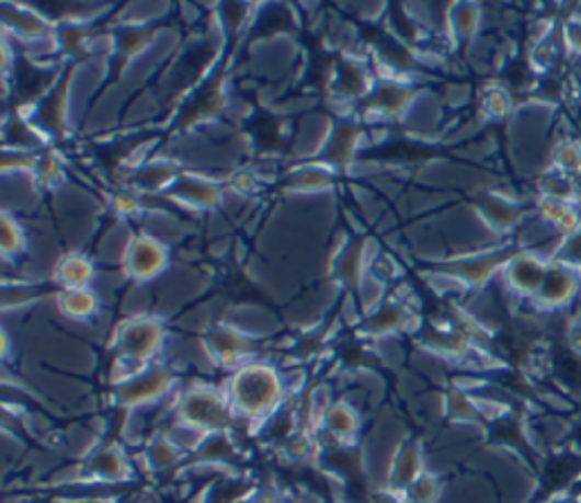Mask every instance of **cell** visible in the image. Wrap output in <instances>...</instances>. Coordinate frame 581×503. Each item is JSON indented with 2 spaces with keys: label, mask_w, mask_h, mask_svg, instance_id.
<instances>
[{
  "label": "cell",
  "mask_w": 581,
  "mask_h": 503,
  "mask_svg": "<svg viewBox=\"0 0 581 503\" xmlns=\"http://www.w3.org/2000/svg\"><path fill=\"white\" fill-rule=\"evenodd\" d=\"M225 392H228L237 420L262 424L282 409L288 390L273 363L254 358L237 367L225 384Z\"/></svg>",
  "instance_id": "cell-1"
},
{
  "label": "cell",
  "mask_w": 581,
  "mask_h": 503,
  "mask_svg": "<svg viewBox=\"0 0 581 503\" xmlns=\"http://www.w3.org/2000/svg\"><path fill=\"white\" fill-rule=\"evenodd\" d=\"M175 418L178 422L205 433L207 438L223 435L237 422L228 392H225V388L214 386H193L184 390L178 397Z\"/></svg>",
  "instance_id": "cell-2"
},
{
  "label": "cell",
  "mask_w": 581,
  "mask_h": 503,
  "mask_svg": "<svg viewBox=\"0 0 581 503\" xmlns=\"http://www.w3.org/2000/svg\"><path fill=\"white\" fill-rule=\"evenodd\" d=\"M167 327L155 316L125 318L114 331V345L118 358L137 367L152 365L155 356L164 352Z\"/></svg>",
  "instance_id": "cell-3"
},
{
  "label": "cell",
  "mask_w": 581,
  "mask_h": 503,
  "mask_svg": "<svg viewBox=\"0 0 581 503\" xmlns=\"http://www.w3.org/2000/svg\"><path fill=\"white\" fill-rule=\"evenodd\" d=\"M173 388H175V375L169 370L167 365L152 363L139 375L118 384L114 390V397H116L118 407L135 411L141 407L157 404V401L169 397Z\"/></svg>",
  "instance_id": "cell-4"
},
{
  "label": "cell",
  "mask_w": 581,
  "mask_h": 503,
  "mask_svg": "<svg viewBox=\"0 0 581 503\" xmlns=\"http://www.w3.org/2000/svg\"><path fill=\"white\" fill-rule=\"evenodd\" d=\"M169 261H171L169 245L164 241L150 237V233L141 231V233H135L121 271L127 279H133L135 284L144 286L164 275L169 271Z\"/></svg>",
  "instance_id": "cell-5"
},
{
  "label": "cell",
  "mask_w": 581,
  "mask_h": 503,
  "mask_svg": "<svg viewBox=\"0 0 581 503\" xmlns=\"http://www.w3.org/2000/svg\"><path fill=\"white\" fill-rule=\"evenodd\" d=\"M203 345L214 363L230 367L232 373L237 367L254 361L257 354V339H250L248 333L239 331L228 322H218L216 327H212L205 335Z\"/></svg>",
  "instance_id": "cell-6"
},
{
  "label": "cell",
  "mask_w": 581,
  "mask_h": 503,
  "mask_svg": "<svg viewBox=\"0 0 581 503\" xmlns=\"http://www.w3.org/2000/svg\"><path fill=\"white\" fill-rule=\"evenodd\" d=\"M550 259L538 254L536 250H519L504 265L502 277L506 286L523 297H536L547 277Z\"/></svg>",
  "instance_id": "cell-7"
},
{
  "label": "cell",
  "mask_w": 581,
  "mask_h": 503,
  "mask_svg": "<svg viewBox=\"0 0 581 503\" xmlns=\"http://www.w3.org/2000/svg\"><path fill=\"white\" fill-rule=\"evenodd\" d=\"M581 288V271L566 261H550L547 267V277L543 282V288L534 297L540 307L545 309H561L572 305Z\"/></svg>",
  "instance_id": "cell-8"
},
{
  "label": "cell",
  "mask_w": 581,
  "mask_h": 503,
  "mask_svg": "<svg viewBox=\"0 0 581 503\" xmlns=\"http://www.w3.org/2000/svg\"><path fill=\"white\" fill-rule=\"evenodd\" d=\"M3 23H5V30H10L12 35H19V39L23 42H39V39H48L57 35L55 23L46 14L25 8V5L5 3Z\"/></svg>",
  "instance_id": "cell-9"
},
{
  "label": "cell",
  "mask_w": 581,
  "mask_h": 503,
  "mask_svg": "<svg viewBox=\"0 0 581 503\" xmlns=\"http://www.w3.org/2000/svg\"><path fill=\"white\" fill-rule=\"evenodd\" d=\"M99 275H101L99 265H95V261L89 254L80 250L67 252L53 267V279L59 284L61 290L93 288Z\"/></svg>",
  "instance_id": "cell-10"
},
{
  "label": "cell",
  "mask_w": 581,
  "mask_h": 503,
  "mask_svg": "<svg viewBox=\"0 0 581 503\" xmlns=\"http://www.w3.org/2000/svg\"><path fill=\"white\" fill-rule=\"evenodd\" d=\"M428 472L425 469V458H423V449L418 443H405L396 449L394 458H391V467H389V481H386V488L398 490V492H407V488L421 479Z\"/></svg>",
  "instance_id": "cell-11"
},
{
  "label": "cell",
  "mask_w": 581,
  "mask_h": 503,
  "mask_svg": "<svg viewBox=\"0 0 581 503\" xmlns=\"http://www.w3.org/2000/svg\"><path fill=\"white\" fill-rule=\"evenodd\" d=\"M82 475L93 479V481H125L130 479V460L125 458V454L118 447H103V449H91L84 465L80 467Z\"/></svg>",
  "instance_id": "cell-12"
},
{
  "label": "cell",
  "mask_w": 581,
  "mask_h": 503,
  "mask_svg": "<svg viewBox=\"0 0 581 503\" xmlns=\"http://www.w3.org/2000/svg\"><path fill=\"white\" fill-rule=\"evenodd\" d=\"M171 197L193 209H212L220 205L223 193L214 180H207L203 175H186L173 184Z\"/></svg>",
  "instance_id": "cell-13"
},
{
  "label": "cell",
  "mask_w": 581,
  "mask_h": 503,
  "mask_svg": "<svg viewBox=\"0 0 581 503\" xmlns=\"http://www.w3.org/2000/svg\"><path fill=\"white\" fill-rule=\"evenodd\" d=\"M320 426L337 443L350 445L362 431V415L350 401H334L332 409L326 413V418H322Z\"/></svg>",
  "instance_id": "cell-14"
},
{
  "label": "cell",
  "mask_w": 581,
  "mask_h": 503,
  "mask_svg": "<svg viewBox=\"0 0 581 503\" xmlns=\"http://www.w3.org/2000/svg\"><path fill=\"white\" fill-rule=\"evenodd\" d=\"M55 305L67 320L89 322L99 316L103 299L93 288H76V290H59L55 297Z\"/></svg>",
  "instance_id": "cell-15"
},
{
  "label": "cell",
  "mask_w": 581,
  "mask_h": 503,
  "mask_svg": "<svg viewBox=\"0 0 581 503\" xmlns=\"http://www.w3.org/2000/svg\"><path fill=\"white\" fill-rule=\"evenodd\" d=\"M411 105H413V91H409L407 84L384 80L373 89L371 110L377 112L379 116L386 118L402 116L411 110Z\"/></svg>",
  "instance_id": "cell-16"
},
{
  "label": "cell",
  "mask_w": 581,
  "mask_h": 503,
  "mask_svg": "<svg viewBox=\"0 0 581 503\" xmlns=\"http://www.w3.org/2000/svg\"><path fill=\"white\" fill-rule=\"evenodd\" d=\"M413 322L411 309L405 301H381V305L368 313L366 318V329L375 335H386L407 329Z\"/></svg>",
  "instance_id": "cell-17"
},
{
  "label": "cell",
  "mask_w": 581,
  "mask_h": 503,
  "mask_svg": "<svg viewBox=\"0 0 581 503\" xmlns=\"http://www.w3.org/2000/svg\"><path fill=\"white\" fill-rule=\"evenodd\" d=\"M479 216L498 231H509L521 222V209L504 195H489L479 207Z\"/></svg>",
  "instance_id": "cell-18"
},
{
  "label": "cell",
  "mask_w": 581,
  "mask_h": 503,
  "mask_svg": "<svg viewBox=\"0 0 581 503\" xmlns=\"http://www.w3.org/2000/svg\"><path fill=\"white\" fill-rule=\"evenodd\" d=\"M334 182V175L328 168V163H309L298 168L288 175V186L298 188L300 193H320L328 191Z\"/></svg>",
  "instance_id": "cell-19"
},
{
  "label": "cell",
  "mask_w": 581,
  "mask_h": 503,
  "mask_svg": "<svg viewBox=\"0 0 581 503\" xmlns=\"http://www.w3.org/2000/svg\"><path fill=\"white\" fill-rule=\"evenodd\" d=\"M0 248L5 259H19L27 248V233L12 212H3L0 216Z\"/></svg>",
  "instance_id": "cell-20"
},
{
  "label": "cell",
  "mask_w": 581,
  "mask_h": 503,
  "mask_svg": "<svg viewBox=\"0 0 581 503\" xmlns=\"http://www.w3.org/2000/svg\"><path fill=\"white\" fill-rule=\"evenodd\" d=\"M175 175H178V171H175L173 163H169V161H152V163H146L139 171L137 186L148 191V193H157V191H164L171 184H175L180 180Z\"/></svg>",
  "instance_id": "cell-21"
},
{
  "label": "cell",
  "mask_w": 581,
  "mask_h": 503,
  "mask_svg": "<svg viewBox=\"0 0 581 503\" xmlns=\"http://www.w3.org/2000/svg\"><path fill=\"white\" fill-rule=\"evenodd\" d=\"M146 456L155 469H169L182 460L184 451L169 438V435H157V438L148 445Z\"/></svg>",
  "instance_id": "cell-22"
},
{
  "label": "cell",
  "mask_w": 581,
  "mask_h": 503,
  "mask_svg": "<svg viewBox=\"0 0 581 503\" xmlns=\"http://www.w3.org/2000/svg\"><path fill=\"white\" fill-rule=\"evenodd\" d=\"M479 8L477 5H457L452 8V14H447V25H449V32L455 37H472L477 27H479Z\"/></svg>",
  "instance_id": "cell-23"
},
{
  "label": "cell",
  "mask_w": 581,
  "mask_h": 503,
  "mask_svg": "<svg viewBox=\"0 0 581 503\" xmlns=\"http://www.w3.org/2000/svg\"><path fill=\"white\" fill-rule=\"evenodd\" d=\"M441 494H443V483L432 472H425L421 479L413 481L405 492L409 503H438Z\"/></svg>",
  "instance_id": "cell-24"
},
{
  "label": "cell",
  "mask_w": 581,
  "mask_h": 503,
  "mask_svg": "<svg viewBox=\"0 0 581 503\" xmlns=\"http://www.w3.org/2000/svg\"><path fill=\"white\" fill-rule=\"evenodd\" d=\"M555 163L559 173L574 178L581 173V144L574 139H566L555 148Z\"/></svg>",
  "instance_id": "cell-25"
},
{
  "label": "cell",
  "mask_w": 581,
  "mask_h": 503,
  "mask_svg": "<svg viewBox=\"0 0 581 503\" xmlns=\"http://www.w3.org/2000/svg\"><path fill=\"white\" fill-rule=\"evenodd\" d=\"M447 413L455 420H475L479 411L475 409L472 399H468L464 392L455 390V392H449V397H447Z\"/></svg>",
  "instance_id": "cell-26"
},
{
  "label": "cell",
  "mask_w": 581,
  "mask_h": 503,
  "mask_svg": "<svg viewBox=\"0 0 581 503\" xmlns=\"http://www.w3.org/2000/svg\"><path fill=\"white\" fill-rule=\"evenodd\" d=\"M483 112L493 118H502L511 112V98L502 89H491L483 95Z\"/></svg>",
  "instance_id": "cell-27"
},
{
  "label": "cell",
  "mask_w": 581,
  "mask_h": 503,
  "mask_svg": "<svg viewBox=\"0 0 581 503\" xmlns=\"http://www.w3.org/2000/svg\"><path fill=\"white\" fill-rule=\"evenodd\" d=\"M112 209L123 218H130L141 212V199L133 191H121L112 197Z\"/></svg>",
  "instance_id": "cell-28"
},
{
  "label": "cell",
  "mask_w": 581,
  "mask_h": 503,
  "mask_svg": "<svg viewBox=\"0 0 581 503\" xmlns=\"http://www.w3.org/2000/svg\"><path fill=\"white\" fill-rule=\"evenodd\" d=\"M557 259L566 261V263H570L581 271V229L570 233V237H563Z\"/></svg>",
  "instance_id": "cell-29"
},
{
  "label": "cell",
  "mask_w": 581,
  "mask_h": 503,
  "mask_svg": "<svg viewBox=\"0 0 581 503\" xmlns=\"http://www.w3.org/2000/svg\"><path fill=\"white\" fill-rule=\"evenodd\" d=\"M375 503H409L405 492H398V490H391V488H386L384 492H379L375 496Z\"/></svg>",
  "instance_id": "cell-30"
},
{
  "label": "cell",
  "mask_w": 581,
  "mask_h": 503,
  "mask_svg": "<svg viewBox=\"0 0 581 503\" xmlns=\"http://www.w3.org/2000/svg\"><path fill=\"white\" fill-rule=\"evenodd\" d=\"M566 37H568V42H570L572 50L581 53V23H574V25H570V27H568V32H566Z\"/></svg>",
  "instance_id": "cell-31"
},
{
  "label": "cell",
  "mask_w": 581,
  "mask_h": 503,
  "mask_svg": "<svg viewBox=\"0 0 581 503\" xmlns=\"http://www.w3.org/2000/svg\"><path fill=\"white\" fill-rule=\"evenodd\" d=\"M572 199L574 203H581V173L572 178Z\"/></svg>",
  "instance_id": "cell-32"
}]
</instances>
